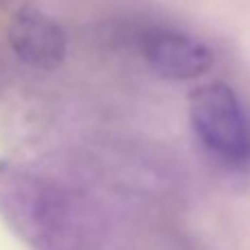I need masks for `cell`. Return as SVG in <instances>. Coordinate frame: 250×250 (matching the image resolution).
Here are the masks:
<instances>
[{"instance_id": "3", "label": "cell", "mask_w": 250, "mask_h": 250, "mask_svg": "<svg viewBox=\"0 0 250 250\" xmlns=\"http://www.w3.org/2000/svg\"><path fill=\"white\" fill-rule=\"evenodd\" d=\"M148 64L170 80H193L210 69L212 51L202 40L177 31H160L144 42Z\"/></svg>"}, {"instance_id": "1", "label": "cell", "mask_w": 250, "mask_h": 250, "mask_svg": "<svg viewBox=\"0 0 250 250\" xmlns=\"http://www.w3.org/2000/svg\"><path fill=\"white\" fill-rule=\"evenodd\" d=\"M190 122L212 155L228 164L250 160V118L226 82H210L190 93Z\"/></svg>"}, {"instance_id": "2", "label": "cell", "mask_w": 250, "mask_h": 250, "mask_svg": "<svg viewBox=\"0 0 250 250\" xmlns=\"http://www.w3.org/2000/svg\"><path fill=\"white\" fill-rule=\"evenodd\" d=\"M9 44L16 56L36 69H56L66 53V36L56 18L24 7L9 22Z\"/></svg>"}]
</instances>
